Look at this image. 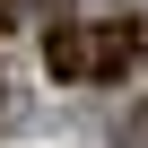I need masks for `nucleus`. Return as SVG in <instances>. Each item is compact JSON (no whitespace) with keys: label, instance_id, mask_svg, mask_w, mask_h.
I'll return each mask as SVG.
<instances>
[{"label":"nucleus","instance_id":"nucleus-1","mask_svg":"<svg viewBox=\"0 0 148 148\" xmlns=\"http://www.w3.org/2000/svg\"><path fill=\"white\" fill-rule=\"evenodd\" d=\"M44 70L52 79H96V87H113V79H131L139 70V18H87V26H44Z\"/></svg>","mask_w":148,"mask_h":148},{"label":"nucleus","instance_id":"nucleus-2","mask_svg":"<svg viewBox=\"0 0 148 148\" xmlns=\"http://www.w3.org/2000/svg\"><path fill=\"white\" fill-rule=\"evenodd\" d=\"M18 18H52V26H61L70 0H0V26H18Z\"/></svg>","mask_w":148,"mask_h":148}]
</instances>
